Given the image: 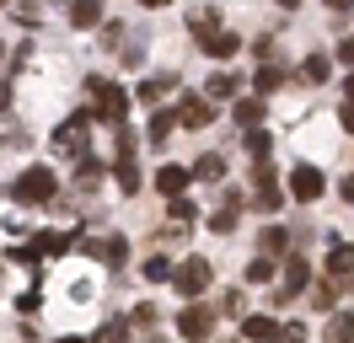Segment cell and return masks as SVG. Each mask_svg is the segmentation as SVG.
<instances>
[{"instance_id": "2", "label": "cell", "mask_w": 354, "mask_h": 343, "mask_svg": "<svg viewBox=\"0 0 354 343\" xmlns=\"http://www.w3.org/2000/svg\"><path fill=\"white\" fill-rule=\"evenodd\" d=\"M11 198H17V204H48V198H54V172H44V167L22 172L17 188H11Z\"/></svg>"}, {"instance_id": "30", "label": "cell", "mask_w": 354, "mask_h": 343, "mask_svg": "<svg viewBox=\"0 0 354 343\" xmlns=\"http://www.w3.org/2000/svg\"><path fill=\"white\" fill-rule=\"evenodd\" d=\"M65 247H70V236H38V252H44V257H59V252H65Z\"/></svg>"}, {"instance_id": "32", "label": "cell", "mask_w": 354, "mask_h": 343, "mask_svg": "<svg viewBox=\"0 0 354 343\" xmlns=\"http://www.w3.org/2000/svg\"><path fill=\"white\" fill-rule=\"evenodd\" d=\"M167 86H172L167 75H156V81H145V86H140V97H145V102H161V97H167Z\"/></svg>"}, {"instance_id": "22", "label": "cell", "mask_w": 354, "mask_h": 343, "mask_svg": "<svg viewBox=\"0 0 354 343\" xmlns=\"http://www.w3.org/2000/svg\"><path fill=\"white\" fill-rule=\"evenodd\" d=\"M209 231H215V236L236 231V198H225V210H221V214H209Z\"/></svg>"}, {"instance_id": "23", "label": "cell", "mask_w": 354, "mask_h": 343, "mask_svg": "<svg viewBox=\"0 0 354 343\" xmlns=\"http://www.w3.org/2000/svg\"><path fill=\"white\" fill-rule=\"evenodd\" d=\"M279 81H285V75H279V70H274V64H258V97H268V91H279Z\"/></svg>"}, {"instance_id": "35", "label": "cell", "mask_w": 354, "mask_h": 343, "mask_svg": "<svg viewBox=\"0 0 354 343\" xmlns=\"http://www.w3.org/2000/svg\"><path fill=\"white\" fill-rule=\"evenodd\" d=\"M247 150H252L258 161H268V134H258V129H252V134H247Z\"/></svg>"}, {"instance_id": "5", "label": "cell", "mask_w": 354, "mask_h": 343, "mask_svg": "<svg viewBox=\"0 0 354 343\" xmlns=\"http://www.w3.org/2000/svg\"><path fill=\"white\" fill-rule=\"evenodd\" d=\"M86 113H75V118H65V124L54 129V156H81L86 150Z\"/></svg>"}, {"instance_id": "21", "label": "cell", "mask_w": 354, "mask_h": 343, "mask_svg": "<svg viewBox=\"0 0 354 343\" xmlns=\"http://www.w3.org/2000/svg\"><path fill=\"white\" fill-rule=\"evenodd\" d=\"M172 129H177V113H156V118H151V145H167Z\"/></svg>"}, {"instance_id": "28", "label": "cell", "mask_w": 354, "mask_h": 343, "mask_svg": "<svg viewBox=\"0 0 354 343\" xmlns=\"http://www.w3.org/2000/svg\"><path fill=\"white\" fill-rule=\"evenodd\" d=\"M91 343H129V322H108Z\"/></svg>"}, {"instance_id": "9", "label": "cell", "mask_w": 354, "mask_h": 343, "mask_svg": "<svg viewBox=\"0 0 354 343\" xmlns=\"http://www.w3.org/2000/svg\"><path fill=\"white\" fill-rule=\"evenodd\" d=\"M199 48L209 54V59H231V54L242 48V38H236V33H225V27H221V33H204V38H199Z\"/></svg>"}, {"instance_id": "19", "label": "cell", "mask_w": 354, "mask_h": 343, "mask_svg": "<svg viewBox=\"0 0 354 343\" xmlns=\"http://www.w3.org/2000/svg\"><path fill=\"white\" fill-rule=\"evenodd\" d=\"M301 81L322 86V81H328V59H322V54H306V59H301Z\"/></svg>"}, {"instance_id": "31", "label": "cell", "mask_w": 354, "mask_h": 343, "mask_svg": "<svg viewBox=\"0 0 354 343\" xmlns=\"http://www.w3.org/2000/svg\"><path fill=\"white\" fill-rule=\"evenodd\" d=\"M221 311H225V317H242V311H247V295H242V290H225V295H221Z\"/></svg>"}, {"instance_id": "3", "label": "cell", "mask_w": 354, "mask_h": 343, "mask_svg": "<svg viewBox=\"0 0 354 343\" xmlns=\"http://www.w3.org/2000/svg\"><path fill=\"white\" fill-rule=\"evenodd\" d=\"M177 333H183L188 343H204L209 333H215V306H204V300L183 306V317H177Z\"/></svg>"}, {"instance_id": "13", "label": "cell", "mask_w": 354, "mask_h": 343, "mask_svg": "<svg viewBox=\"0 0 354 343\" xmlns=\"http://www.w3.org/2000/svg\"><path fill=\"white\" fill-rule=\"evenodd\" d=\"M102 21V0H70V27H97Z\"/></svg>"}, {"instance_id": "27", "label": "cell", "mask_w": 354, "mask_h": 343, "mask_svg": "<svg viewBox=\"0 0 354 343\" xmlns=\"http://www.w3.org/2000/svg\"><path fill=\"white\" fill-rule=\"evenodd\" d=\"M172 274H177V268L167 263V257H151V263H145V279H151V284H167Z\"/></svg>"}, {"instance_id": "24", "label": "cell", "mask_w": 354, "mask_h": 343, "mask_svg": "<svg viewBox=\"0 0 354 343\" xmlns=\"http://www.w3.org/2000/svg\"><path fill=\"white\" fill-rule=\"evenodd\" d=\"M194 177H209V183H221V177H225V156H204L199 167H194Z\"/></svg>"}, {"instance_id": "26", "label": "cell", "mask_w": 354, "mask_h": 343, "mask_svg": "<svg viewBox=\"0 0 354 343\" xmlns=\"http://www.w3.org/2000/svg\"><path fill=\"white\" fill-rule=\"evenodd\" d=\"M247 279H252V284H268V279H274V257H252V263H247Z\"/></svg>"}, {"instance_id": "38", "label": "cell", "mask_w": 354, "mask_h": 343, "mask_svg": "<svg viewBox=\"0 0 354 343\" xmlns=\"http://www.w3.org/2000/svg\"><path fill=\"white\" fill-rule=\"evenodd\" d=\"M344 102L354 107V70H349V81H344Z\"/></svg>"}, {"instance_id": "17", "label": "cell", "mask_w": 354, "mask_h": 343, "mask_svg": "<svg viewBox=\"0 0 354 343\" xmlns=\"http://www.w3.org/2000/svg\"><path fill=\"white\" fill-rule=\"evenodd\" d=\"M75 188H81V193H97V188H102V161H97V156H91V161H81V177H75Z\"/></svg>"}, {"instance_id": "4", "label": "cell", "mask_w": 354, "mask_h": 343, "mask_svg": "<svg viewBox=\"0 0 354 343\" xmlns=\"http://www.w3.org/2000/svg\"><path fill=\"white\" fill-rule=\"evenodd\" d=\"M209 279H215V268H209L204 257H188V263L172 274V284H177V295H183V300H194V295H204V290H209Z\"/></svg>"}, {"instance_id": "20", "label": "cell", "mask_w": 354, "mask_h": 343, "mask_svg": "<svg viewBox=\"0 0 354 343\" xmlns=\"http://www.w3.org/2000/svg\"><path fill=\"white\" fill-rule=\"evenodd\" d=\"M236 75H225V70H215V75H209V81H204V91H209V97H236Z\"/></svg>"}, {"instance_id": "33", "label": "cell", "mask_w": 354, "mask_h": 343, "mask_svg": "<svg viewBox=\"0 0 354 343\" xmlns=\"http://www.w3.org/2000/svg\"><path fill=\"white\" fill-rule=\"evenodd\" d=\"M167 214H172V225H188V220H194L199 210H194L188 198H172V210H167Z\"/></svg>"}, {"instance_id": "16", "label": "cell", "mask_w": 354, "mask_h": 343, "mask_svg": "<svg viewBox=\"0 0 354 343\" xmlns=\"http://www.w3.org/2000/svg\"><path fill=\"white\" fill-rule=\"evenodd\" d=\"M188 27H194V33H221V11H215V6H194V17H188Z\"/></svg>"}, {"instance_id": "15", "label": "cell", "mask_w": 354, "mask_h": 343, "mask_svg": "<svg viewBox=\"0 0 354 343\" xmlns=\"http://www.w3.org/2000/svg\"><path fill=\"white\" fill-rule=\"evenodd\" d=\"M328 343H354V317H344V311H333L328 317V333H322Z\"/></svg>"}, {"instance_id": "37", "label": "cell", "mask_w": 354, "mask_h": 343, "mask_svg": "<svg viewBox=\"0 0 354 343\" xmlns=\"http://www.w3.org/2000/svg\"><path fill=\"white\" fill-rule=\"evenodd\" d=\"M338 193H344V204H354V172L344 177V183H338Z\"/></svg>"}, {"instance_id": "12", "label": "cell", "mask_w": 354, "mask_h": 343, "mask_svg": "<svg viewBox=\"0 0 354 343\" xmlns=\"http://www.w3.org/2000/svg\"><path fill=\"white\" fill-rule=\"evenodd\" d=\"M188 177H194L188 167H161V172H156V188L167 193V198H183V188H188Z\"/></svg>"}, {"instance_id": "14", "label": "cell", "mask_w": 354, "mask_h": 343, "mask_svg": "<svg viewBox=\"0 0 354 343\" xmlns=\"http://www.w3.org/2000/svg\"><path fill=\"white\" fill-rule=\"evenodd\" d=\"M242 333H247V343H274V333H279V327H274V317H247Z\"/></svg>"}, {"instance_id": "6", "label": "cell", "mask_w": 354, "mask_h": 343, "mask_svg": "<svg viewBox=\"0 0 354 343\" xmlns=\"http://www.w3.org/2000/svg\"><path fill=\"white\" fill-rule=\"evenodd\" d=\"M328 274H333V290H354V247L333 241V252H328Z\"/></svg>"}, {"instance_id": "43", "label": "cell", "mask_w": 354, "mask_h": 343, "mask_svg": "<svg viewBox=\"0 0 354 343\" xmlns=\"http://www.w3.org/2000/svg\"><path fill=\"white\" fill-rule=\"evenodd\" d=\"M279 6H285V11H295V6H301V0H279Z\"/></svg>"}, {"instance_id": "8", "label": "cell", "mask_w": 354, "mask_h": 343, "mask_svg": "<svg viewBox=\"0 0 354 343\" xmlns=\"http://www.w3.org/2000/svg\"><path fill=\"white\" fill-rule=\"evenodd\" d=\"M252 198L263 204V210H279V183H274V172H268V161H258V177H252Z\"/></svg>"}, {"instance_id": "11", "label": "cell", "mask_w": 354, "mask_h": 343, "mask_svg": "<svg viewBox=\"0 0 354 343\" xmlns=\"http://www.w3.org/2000/svg\"><path fill=\"white\" fill-rule=\"evenodd\" d=\"M311 284V268H306V257H285V300H295L301 290Z\"/></svg>"}, {"instance_id": "25", "label": "cell", "mask_w": 354, "mask_h": 343, "mask_svg": "<svg viewBox=\"0 0 354 343\" xmlns=\"http://www.w3.org/2000/svg\"><path fill=\"white\" fill-rule=\"evenodd\" d=\"M263 118V97H247V102H236V124H258Z\"/></svg>"}, {"instance_id": "44", "label": "cell", "mask_w": 354, "mask_h": 343, "mask_svg": "<svg viewBox=\"0 0 354 343\" xmlns=\"http://www.w3.org/2000/svg\"><path fill=\"white\" fill-rule=\"evenodd\" d=\"M59 343H81V338H59Z\"/></svg>"}, {"instance_id": "1", "label": "cell", "mask_w": 354, "mask_h": 343, "mask_svg": "<svg viewBox=\"0 0 354 343\" xmlns=\"http://www.w3.org/2000/svg\"><path fill=\"white\" fill-rule=\"evenodd\" d=\"M86 97H91V113H97V118H108V124H118V118H124V107H129L124 86H113V81H86Z\"/></svg>"}, {"instance_id": "18", "label": "cell", "mask_w": 354, "mask_h": 343, "mask_svg": "<svg viewBox=\"0 0 354 343\" xmlns=\"http://www.w3.org/2000/svg\"><path fill=\"white\" fill-rule=\"evenodd\" d=\"M285 247H290V231H279V225H268L263 241H258V252H263V257H279Z\"/></svg>"}, {"instance_id": "42", "label": "cell", "mask_w": 354, "mask_h": 343, "mask_svg": "<svg viewBox=\"0 0 354 343\" xmlns=\"http://www.w3.org/2000/svg\"><path fill=\"white\" fill-rule=\"evenodd\" d=\"M140 6H145V11H161V6H167V0H140Z\"/></svg>"}, {"instance_id": "10", "label": "cell", "mask_w": 354, "mask_h": 343, "mask_svg": "<svg viewBox=\"0 0 354 343\" xmlns=\"http://www.w3.org/2000/svg\"><path fill=\"white\" fill-rule=\"evenodd\" d=\"M177 118H183L188 129H209V118H215V113H209V102H204V97H183V102H177Z\"/></svg>"}, {"instance_id": "40", "label": "cell", "mask_w": 354, "mask_h": 343, "mask_svg": "<svg viewBox=\"0 0 354 343\" xmlns=\"http://www.w3.org/2000/svg\"><path fill=\"white\" fill-rule=\"evenodd\" d=\"M322 6H328V11H349L354 0H322Z\"/></svg>"}, {"instance_id": "29", "label": "cell", "mask_w": 354, "mask_h": 343, "mask_svg": "<svg viewBox=\"0 0 354 343\" xmlns=\"http://www.w3.org/2000/svg\"><path fill=\"white\" fill-rule=\"evenodd\" d=\"M274 343H306V322H285V327L274 333Z\"/></svg>"}, {"instance_id": "7", "label": "cell", "mask_w": 354, "mask_h": 343, "mask_svg": "<svg viewBox=\"0 0 354 343\" xmlns=\"http://www.w3.org/2000/svg\"><path fill=\"white\" fill-rule=\"evenodd\" d=\"M322 188H328V183H322V172H317V167H306V161H301V167L290 172V193H295L301 204H311V198H322Z\"/></svg>"}, {"instance_id": "39", "label": "cell", "mask_w": 354, "mask_h": 343, "mask_svg": "<svg viewBox=\"0 0 354 343\" xmlns=\"http://www.w3.org/2000/svg\"><path fill=\"white\" fill-rule=\"evenodd\" d=\"M6 107H11V86L0 81V113H6Z\"/></svg>"}, {"instance_id": "34", "label": "cell", "mask_w": 354, "mask_h": 343, "mask_svg": "<svg viewBox=\"0 0 354 343\" xmlns=\"http://www.w3.org/2000/svg\"><path fill=\"white\" fill-rule=\"evenodd\" d=\"M333 300H338V290H333V284H322V290H311V306H317V311H333Z\"/></svg>"}, {"instance_id": "41", "label": "cell", "mask_w": 354, "mask_h": 343, "mask_svg": "<svg viewBox=\"0 0 354 343\" xmlns=\"http://www.w3.org/2000/svg\"><path fill=\"white\" fill-rule=\"evenodd\" d=\"M344 129L354 134V107H349V102H344Z\"/></svg>"}, {"instance_id": "45", "label": "cell", "mask_w": 354, "mask_h": 343, "mask_svg": "<svg viewBox=\"0 0 354 343\" xmlns=\"http://www.w3.org/2000/svg\"><path fill=\"white\" fill-rule=\"evenodd\" d=\"M0 6H11V0H0Z\"/></svg>"}, {"instance_id": "36", "label": "cell", "mask_w": 354, "mask_h": 343, "mask_svg": "<svg viewBox=\"0 0 354 343\" xmlns=\"http://www.w3.org/2000/svg\"><path fill=\"white\" fill-rule=\"evenodd\" d=\"M333 54H338V64H354V38H344L338 48H333Z\"/></svg>"}]
</instances>
